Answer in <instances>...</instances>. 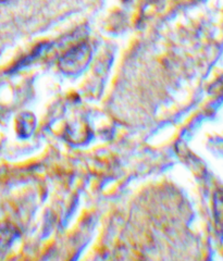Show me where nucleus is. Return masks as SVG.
Instances as JSON below:
<instances>
[{
    "label": "nucleus",
    "mask_w": 223,
    "mask_h": 261,
    "mask_svg": "<svg viewBox=\"0 0 223 261\" xmlns=\"http://www.w3.org/2000/svg\"><path fill=\"white\" fill-rule=\"evenodd\" d=\"M89 58L90 48L86 43H82L65 53L61 57L59 65L65 73L74 74V73H78L86 67Z\"/></svg>",
    "instance_id": "obj_1"
},
{
    "label": "nucleus",
    "mask_w": 223,
    "mask_h": 261,
    "mask_svg": "<svg viewBox=\"0 0 223 261\" xmlns=\"http://www.w3.org/2000/svg\"><path fill=\"white\" fill-rule=\"evenodd\" d=\"M16 238V231L9 224H0V256L6 254Z\"/></svg>",
    "instance_id": "obj_2"
},
{
    "label": "nucleus",
    "mask_w": 223,
    "mask_h": 261,
    "mask_svg": "<svg viewBox=\"0 0 223 261\" xmlns=\"http://www.w3.org/2000/svg\"><path fill=\"white\" fill-rule=\"evenodd\" d=\"M18 129L22 136H29L34 129V118L31 114H22L18 122Z\"/></svg>",
    "instance_id": "obj_3"
},
{
    "label": "nucleus",
    "mask_w": 223,
    "mask_h": 261,
    "mask_svg": "<svg viewBox=\"0 0 223 261\" xmlns=\"http://www.w3.org/2000/svg\"><path fill=\"white\" fill-rule=\"evenodd\" d=\"M4 2H7V0H0V3H4Z\"/></svg>",
    "instance_id": "obj_4"
}]
</instances>
